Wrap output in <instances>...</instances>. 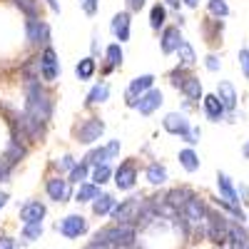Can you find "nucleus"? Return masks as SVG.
<instances>
[{"label":"nucleus","mask_w":249,"mask_h":249,"mask_svg":"<svg viewBox=\"0 0 249 249\" xmlns=\"http://www.w3.org/2000/svg\"><path fill=\"white\" fill-rule=\"evenodd\" d=\"M25 95H28V107H25V112L33 117V120H37V122H48L50 120V115H53V100H50V95L40 88V82L37 80H25Z\"/></svg>","instance_id":"obj_1"},{"label":"nucleus","mask_w":249,"mask_h":249,"mask_svg":"<svg viewBox=\"0 0 249 249\" xmlns=\"http://www.w3.org/2000/svg\"><path fill=\"white\" fill-rule=\"evenodd\" d=\"M135 234H137L135 224H112V227L100 230L95 234V239L97 242H107L115 249H120V247H132L135 244Z\"/></svg>","instance_id":"obj_2"},{"label":"nucleus","mask_w":249,"mask_h":249,"mask_svg":"<svg viewBox=\"0 0 249 249\" xmlns=\"http://www.w3.org/2000/svg\"><path fill=\"white\" fill-rule=\"evenodd\" d=\"M230 219L222 212H207V237L214 244H227L230 242Z\"/></svg>","instance_id":"obj_3"},{"label":"nucleus","mask_w":249,"mask_h":249,"mask_svg":"<svg viewBox=\"0 0 249 249\" xmlns=\"http://www.w3.org/2000/svg\"><path fill=\"white\" fill-rule=\"evenodd\" d=\"M142 197H127L124 202H120L115 210H112V219L115 224H132L140 219V212H142Z\"/></svg>","instance_id":"obj_4"},{"label":"nucleus","mask_w":249,"mask_h":249,"mask_svg":"<svg viewBox=\"0 0 249 249\" xmlns=\"http://www.w3.org/2000/svg\"><path fill=\"white\" fill-rule=\"evenodd\" d=\"M57 232L68 239H77L88 232V219L82 214H68L62 222H57Z\"/></svg>","instance_id":"obj_5"},{"label":"nucleus","mask_w":249,"mask_h":249,"mask_svg":"<svg viewBox=\"0 0 249 249\" xmlns=\"http://www.w3.org/2000/svg\"><path fill=\"white\" fill-rule=\"evenodd\" d=\"M102 132H105V122H102L100 117H90V120H85L77 127V142L92 144V142H97L102 137Z\"/></svg>","instance_id":"obj_6"},{"label":"nucleus","mask_w":249,"mask_h":249,"mask_svg":"<svg viewBox=\"0 0 249 249\" xmlns=\"http://www.w3.org/2000/svg\"><path fill=\"white\" fill-rule=\"evenodd\" d=\"M152 82H155L152 75H140V77H135L130 82V88H127V105L130 107H137L140 97L147 92V90H152Z\"/></svg>","instance_id":"obj_7"},{"label":"nucleus","mask_w":249,"mask_h":249,"mask_svg":"<svg viewBox=\"0 0 249 249\" xmlns=\"http://www.w3.org/2000/svg\"><path fill=\"white\" fill-rule=\"evenodd\" d=\"M25 33H28V40H30L33 45H40V43H48V40H50L48 23H43V20H37V18H28Z\"/></svg>","instance_id":"obj_8"},{"label":"nucleus","mask_w":249,"mask_h":249,"mask_svg":"<svg viewBox=\"0 0 249 249\" xmlns=\"http://www.w3.org/2000/svg\"><path fill=\"white\" fill-rule=\"evenodd\" d=\"M162 124H164V130H167L170 135L187 137V135L192 132V124H190V120H187L184 115H179V112H170L167 117L162 120Z\"/></svg>","instance_id":"obj_9"},{"label":"nucleus","mask_w":249,"mask_h":249,"mask_svg":"<svg viewBox=\"0 0 249 249\" xmlns=\"http://www.w3.org/2000/svg\"><path fill=\"white\" fill-rule=\"evenodd\" d=\"M45 192L53 202H65L70 199V179H62V177H50L45 184Z\"/></svg>","instance_id":"obj_10"},{"label":"nucleus","mask_w":249,"mask_h":249,"mask_svg":"<svg viewBox=\"0 0 249 249\" xmlns=\"http://www.w3.org/2000/svg\"><path fill=\"white\" fill-rule=\"evenodd\" d=\"M207 212H210V210L204 207V202L199 197H190V199H187V204L182 207V214L190 219L192 224H199L202 219H207Z\"/></svg>","instance_id":"obj_11"},{"label":"nucleus","mask_w":249,"mask_h":249,"mask_svg":"<svg viewBox=\"0 0 249 249\" xmlns=\"http://www.w3.org/2000/svg\"><path fill=\"white\" fill-rule=\"evenodd\" d=\"M40 68H43V80H57L60 65H57V55L53 48H45L40 55Z\"/></svg>","instance_id":"obj_12"},{"label":"nucleus","mask_w":249,"mask_h":249,"mask_svg":"<svg viewBox=\"0 0 249 249\" xmlns=\"http://www.w3.org/2000/svg\"><path fill=\"white\" fill-rule=\"evenodd\" d=\"M43 217H45V204L43 202H25L20 207V219H23V224L43 222Z\"/></svg>","instance_id":"obj_13"},{"label":"nucleus","mask_w":249,"mask_h":249,"mask_svg":"<svg viewBox=\"0 0 249 249\" xmlns=\"http://www.w3.org/2000/svg\"><path fill=\"white\" fill-rule=\"evenodd\" d=\"M160 105H162V92L160 90H147V92L140 97L137 110H140V115H152Z\"/></svg>","instance_id":"obj_14"},{"label":"nucleus","mask_w":249,"mask_h":249,"mask_svg":"<svg viewBox=\"0 0 249 249\" xmlns=\"http://www.w3.org/2000/svg\"><path fill=\"white\" fill-rule=\"evenodd\" d=\"M202 100H204V112H207V117H210L212 122H219V120L224 117V112H227V107H224V102L219 100V95H204Z\"/></svg>","instance_id":"obj_15"},{"label":"nucleus","mask_w":249,"mask_h":249,"mask_svg":"<svg viewBox=\"0 0 249 249\" xmlns=\"http://www.w3.org/2000/svg\"><path fill=\"white\" fill-rule=\"evenodd\" d=\"M135 179H137V170L132 164H120V170L115 172V184L117 190H132L135 187Z\"/></svg>","instance_id":"obj_16"},{"label":"nucleus","mask_w":249,"mask_h":249,"mask_svg":"<svg viewBox=\"0 0 249 249\" xmlns=\"http://www.w3.org/2000/svg\"><path fill=\"white\" fill-rule=\"evenodd\" d=\"M130 13H117L115 18H112V35L120 40V43H124V40H130Z\"/></svg>","instance_id":"obj_17"},{"label":"nucleus","mask_w":249,"mask_h":249,"mask_svg":"<svg viewBox=\"0 0 249 249\" xmlns=\"http://www.w3.org/2000/svg\"><path fill=\"white\" fill-rule=\"evenodd\" d=\"M217 187H219V195H222V199H227L230 204H239V192L234 190L232 179L227 177L224 172H217Z\"/></svg>","instance_id":"obj_18"},{"label":"nucleus","mask_w":249,"mask_h":249,"mask_svg":"<svg viewBox=\"0 0 249 249\" xmlns=\"http://www.w3.org/2000/svg\"><path fill=\"white\" fill-rule=\"evenodd\" d=\"M179 45H182V33H179V28H164V33H162V53L170 55V53H175Z\"/></svg>","instance_id":"obj_19"},{"label":"nucleus","mask_w":249,"mask_h":249,"mask_svg":"<svg viewBox=\"0 0 249 249\" xmlns=\"http://www.w3.org/2000/svg\"><path fill=\"white\" fill-rule=\"evenodd\" d=\"M217 95L224 102L227 110H234L237 107V90H234L232 82H219V85H217Z\"/></svg>","instance_id":"obj_20"},{"label":"nucleus","mask_w":249,"mask_h":249,"mask_svg":"<svg viewBox=\"0 0 249 249\" xmlns=\"http://www.w3.org/2000/svg\"><path fill=\"white\" fill-rule=\"evenodd\" d=\"M230 247H232V249H244V247H249V232L244 230L242 224H232V227H230Z\"/></svg>","instance_id":"obj_21"},{"label":"nucleus","mask_w":249,"mask_h":249,"mask_svg":"<svg viewBox=\"0 0 249 249\" xmlns=\"http://www.w3.org/2000/svg\"><path fill=\"white\" fill-rule=\"evenodd\" d=\"M144 175H147V182L150 184H164V182H167V167L160 164V162H152Z\"/></svg>","instance_id":"obj_22"},{"label":"nucleus","mask_w":249,"mask_h":249,"mask_svg":"<svg viewBox=\"0 0 249 249\" xmlns=\"http://www.w3.org/2000/svg\"><path fill=\"white\" fill-rule=\"evenodd\" d=\"M112 210H115V199H112V195H100V197L92 202V212H95L97 217L110 214Z\"/></svg>","instance_id":"obj_23"},{"label":"nucleus","mask_w":249,"mask_h":249,"mask_svg":"<svg viewBox=\"0 0 249 249\" xmlns=\"http://www.w3.org/2000/svg\"><path fill=\"white\" fill-rule=\"evenodd\" d=\"M95 57H82L77 65H75V75H77V80H90L92 75H95Z\"/></svg>","instance_id":"obj_24"},{"label":"nucleus","mask_w":249,"mask_h":249,"mask_svg":"<svg viewBox=\"0 0 249 249\" xmlns=\"http://www.w3.org/2000/svg\"><path fill=\"white\" fill-rule=\"evenodd\" d=\"M179 90H182L187 97H190V100H199V97H204V95H202V82H199L197 77H192V75L184 80V85H182Z\"/></svg>","instance_id":"obj_25"},{"label":"nucleus","mask_w":249,"mask_h":249,"mask_svg":"<svg viewBox=\"0 0 249 249\" xmlns=\"http://www.w3.org/2000/svg\"><path fill=\"white\" fill-rule=\"evenodd\" d=\"M100 197V190H97V184L92 182V184H88V182H82L80 184V190H77V202H95Z\"/></svg>","instance_id":"obj_26"},{"label":"nucleus","mask_w":249,"mask_h":249,"mask_svg":"<svg viewBox=\"0 0 249 249\" xmlns=\"http://www.w3.org/2000/svg\"><path fill=\"white\" fill-rule=\"evenodd\" d=\"M179 164H182L187 172H197L199 170V157L192 150H182L179 152Z\"/></svg>","instance_id":"obj_27"},{"label":"nucleus","mask_w":249,"mask_h":249,"mask_svg":"<svg viewBox=\"0 0 249 249\" xmlns=\"http://www.w3.org/2000/svg\"><path fill=\"white\" fill-rule=\"evenodd\" d=\"M190 197H192V195L187 192V190H175V192H170L167 197H164V202L172 204L175 210H179V212H182V207L187 204V199H190Z\"/></svg>","instance_id":"obj_28"},{"label":"nucleus","mask_w":249,"mask_h":249,"mask_svg":"<svg viewBox=\"0 0 249 249\" xmlns=\"http://www.w3.org/2000/svg\"><path fill=\"white\" fill-rule=\"evenodd\" d=\"M164 18H167V10H164L162 3H157L152 10H150V28L152 30H160L164 25Z\"/></svg>","instance_id":"obj_29"},{"label":"nucleus","mask_w":249,"mask_h":249,"mask_svg":"<svg viewBox=\"0 0 249 249\" xmlns=\"http://www.w3.org/2000/svg\"><path fill=\"white\" fill-rule=\"evenodd\" d=\"M23 157H25V147L20 144V140H13V142H10V147H8V152H5V160L15 167L18 160H23Z\"/></svg>","instance_id":"obj_30"},{"label":"nucleus","mask_w":249,"mask_h":249,"mask_svg":"<svg viewBox=\"0 0 249 249\" xmlns=\"http://www.w3.org/2000/svg\"><path fill=\"white\" fill-rule=\"evenodd\" d=\"M43 237V222H35V224H23V239L25 242H35Z\"/></svg>","instance_id":"obj_31"},{"label":"nucleus","mask_w":249,"mask_h":249,"mask_svg":"<svg viewBox=\"0 0 249 249\" xmlns=\"http://www.w3.org/2000/svg\"><path fill=\"white\" fill-rule=\"evenodd\" d=\"M107 95H110V88L107 85H95L90 90V95H88V102H90V105H97V102H105Z\"/></svg>","instance_id":"obj_32"},{"label":"nucleus","mask_w":249,"mask_h":249,"mask_svg":"<svg viewBox=\"0 0 249 249\" xmlns=\"http://www.w3.org/2000/svg\"><path fill=\"white\" fill-rule=\"evenodd\" d=\"M107 160H110L107 147H97V150H92V152L85 157V162H88V164H95V167H97V164H105Z\"/></svg>","instance_id":"obj_33"},{"label":"nucleus","mask_w":249,"mask_h":249,"mask_svg":"<svg viewBox=\"0 0 249 249\" xmlns=\"http://www.w3.org/2000/svg\"><path fill=\"white\" fill-rule=\"evenodd\" d=\"M177 55H179V60L184 62V65H192V62L197 60V55H195V50H192V45L187 43V40H182V45L177 48Z\"/></svg>","instance_id":"obj_34"},{"label":"nucleus","mask_w":249,"mask_h":249,"mask_svg":"<svg viewBox=\"0 0 249 249\" xmlns=\"http://www.w3.org/2000/svg\"><path fill=\"white\" fill-rule=\"evenodd\" d=\"M88 167H90L88 162H80V164H75V167L70 170V182H77V184H82V182L88 179Z\"/></svg>","instance_id":"obj_35"},{"label":"nucleus","mask_w":249,"mask_h":249,"mask_svg":"<svg viewBox=\"0 0 249 249\" xmlns=\"http://www.w3.org/2000/svg\"><path fill=\"white\" fill-rule=\"evenodd\" d=\"M110 177H112V170L107 167V162H105V164H97L95 172H92V182H95V184H105Z\"/></svg>","instance_id":"obj_36"},{"label":"nucleus","mask_w":249,"mask_h":249,"mask_svg":"<svg viewBox=\"0 0 249 249\" xmlns=\"http://www.w3.org/2000/svg\"><path fill=\"white\" fill-rule=\"evenodd\" d=\"M105 55H107V68H115V65H120V62H122V48H120V43L110 45V48L105 50Z\"/></svg>","instance_id":"obj_37"},{"label":"nucleus","mask_w":249,"mask_h":249,"mask_svg":"<svg viewBox=\"0 0 249 249\" xmlns=\"http://www.w3.org/2000/svg\"><path fill=\"white\" fill-rule=\"evenodd\" d=\"M207 8H210V13L217 15V18H227V15H230V8H227L224 0H210V3H207Z\"/></svg>","instance_id":"obj_38"},{"label":"nucleus","mask_w":249,"mask_h":249,"mask_svg":"<svg viewBox=\"0 0 249 249\" xmlns=\"http://www.w3.org/2000/svg\"><path fill=\"white\" fill-rule=\"evenodd\" d=\"M15 5L23 10L28 18H37V3L35 0H15Z\"/></svg>","instance_id":"obj_39"},{"label":"nucleus","mask_w":249,"mask_h":249,"mask_svg":"<svg viewBox=\"0 0 249 249\" xmlns=\"http://www.w3.org/2000/svg\"><path fill=\"white\" fill-rule=\"evenodd\" d=\"M239 68H242V75L249 80V50L247 48L239 50Z\"/></svg>","instance_id":"obj_40"},{"label":"nucleus","mask_w":249,"mask_h":249,"mask_svg":"<svg viewBox=\"0 0 249 249\" xmlns=\"http://www.w3.org/2000/svg\"><path fill=\"white\" fill-rule=\"evenodd\" d=\"M10 170H13V164H10V162L3 157V160H0V182H3V179H8Z\"/></svg>","instance_id":"obj_41"},{"label":"nucleus","mask_w":249,"mask_h":249,"mask_svg":"<svg viewBox=\"0 0 249 249\" xmlns=\"http://www.w3.org/2000/svg\"><path fill=\"white\" fill-rule=\"evenodd\" d=\"M204 65H207V70H210V72H217V70H219V57H217V55H207Z\"/></svg>","instance_id":"obj_42"},{"label":"nucleus","mask_w":249,"mask_h":249,"mask_svg":"<svg viewBox=\"0 0 249 249\" xmlns=\"http://www.w3.org/2000/svg\"><path fill=\"white\" fill-rule=\"evenodd\" d=\"M170 77H172V85H175V88H182V85H184V80H187V75H184L182 70H175Z\"/></svg>","instance_id":"obj_43"},{"label":"nucleus","mask_w":249,"mask_h":249,"mask_svg":"<svg viewBox=\"0 0 249 249\" xmlns=\"http://www.w3.org/2000/svg\"><path fill=\"white\" fill-rule=\"evenodd\" d=\"M82 10L88 15H95L97 13V0H82Z\"/></svg>","instance_id":"obj_44"},{"label":"nucleus","mask_w":249,"mask_h":249,"mask_svg":"<svg viewBox=\"0 0 249 249\" xmlns=\"http://www.w3.org/2000/svg\"><path fill=\"white\" fill-rule=\"evenodd\" d=\"M57 167H60V170H72V167H75V162H72L70 155H65L62 160H57Z\"/></svg>","instance_id":"obj_45"},{"label":"nucleus","mask_w":249,"mask_h":249,"mask_svg":"<svg viewBox=\"0 0 249 249\" xmlns=\"http://www.w3.org/2000/svg\"><path fill=\"white\" fill-rule=\"evenodd\" d=\"M85 249H115L112 244H107V242H97V239H92Z\"/></svg>","instance_id":"obj_46"},{"label":"nucleus","mask_w":249,"mask_h":249,"mask_svg":"<svg viewBox=\"0 0 249 249\" xmlns=\"http://www.w3.org/2000/svg\"><path fill=\"white\" fill-rule=\"evenodd\" d=\"M199 135H202V132H199L197 127H192V132H190V135H187L184 140H187V142H190V144H197V142H199Z\"/></svg>","instance_id":"obj_47"},{"label":"nucleus","mask_w":249,"mask_h":249,"mask_svg":"<svg viewBox=\"0 0 249 249\" xmlns=\"http://www.w3.org/2000/svg\"><path fill=\"white\" fill-rule=\"evenodd\" d=\"M107 152H110V157H115V155L120 152V140H112V142L107 144Z\"/></svg>","instance_id":"obj_48"},{"label":"nucleus","mask_w":249,"mask_h":249,"mask_svg":"<svg viewBox=\"0 0 249 249\" xmlns=\"http://www.w3.org/2000/svg\"><path fill=\"white\" fill-rule=\"evenodd\" d=\"M0 249H15V242L10 237H0Z\"/></svg>","instance_id":"obj_49"},{"label":"nucleus","mask_w":249,"mask_h":249,"mask_svg":"<svg viewBox=\"0 0 249 249\" xmlns=\"http://www.w3.org/2000/svg\"><path fill=\"white\" fill-rule=\"evenodd\" d=\"M127 8L130 10H142L144 8V0H127Z\"/></svg>","instance_id":"obj_50"},{"label":"nucleus","mask_w":249,"mask_h":249,"mask_svg":"<svg viewBox=\"0 0 249 249\" xmlns=\"http://www.w3.org/2000/svg\"><path fill=\"white\" fill-rule=\"evenodd\" d=\"M48 5H50L53 13H60V3H57V0H48Z\"/></svg>","instance_id":"obj_51"},{"label":"nucleus","mask_w":249,"mask_h":249,"mask_svg":"<svg viewBox=\"0 0 249 249\" xmlns=\"http://www.w3.org/2000/svg\"><path fill=\"white\" fill-rule=\"evenodd\" d=\"M164 3H167L170 8H175V10H179V3H182V0H164Z\"/></svg>","instance_id":"obj_52"},{"label":"nucleus","mask_w":249,"mask_h":249,"mask_svg":"<svg viewBox=\"0 0 249 249\" xmlns=\"http://www.w3.org/2000/svg\"><path fill=\"white\" fill-rule=\"evenodd\" d=\"M5 202H8V195H5V192H0V207H3Z\"/></svg>","instance_id":"obj_53"},{"label":"nucleus","mask_w":249,"mask_h":249,"mask_svg":"<svg viewBox=\"0 0 249 249\" xmlns=\"http://www.w3.org/2000/svg\"><path fill=\"white\" fill-rule=\"evenodd\" d=\"M184 3H187V5H190V8H195V5L199 3V0H184Z\"/></svg>","instance_id":"obj_54"},{"label":"nucleus","mask_w":249,"mask_h":249,"mask_svg":"<svg viewBox=\"0 0 249 249\" xmlns=\"http://www.w3.org/2000/svg\"><path fill=\"white\" fill-rule=\"evenodd\" d=\"M242 152H244V157H249V142L244 144V150H242Z\"/></svg>","instance_id":"obj_55"},{"label":"nucleus","mask_w":249,"mask_h":249,"mask_svg":"<svg viewBox=\"0 0 249 249\" xmlns=\"http://www.w3.org/2000/svg\"><path fill=\"white\" fill-rule=\"evenodd\" d=\"M244 249H249V247H244Z\"/></svg>","instance_id":"obj_56"}]
</instances>
